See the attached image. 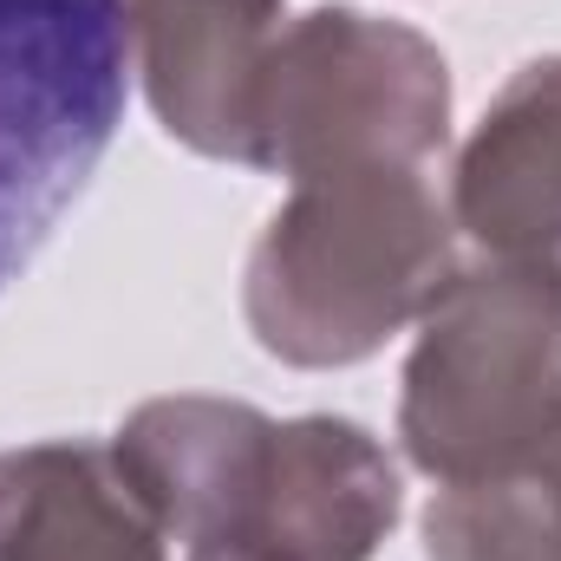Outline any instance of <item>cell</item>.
<instances>
[{
    "label": "cell",
    "mask_w": 561,
    "mask_h": 561,
    "mask_svg": "<svg viewBox=\"0 0 561 561\" xmlns=\"http://www.w3.org/2000/svg\"><path fill=\"white\" fill-rule=\"evenodd\" d=\"M450 222L490 255L561 280V53L516 66L457 150Z\"/></svg>",
    "instance_id": "7"
},
{
    "label": "cell",
    "mask_w": 561,
    "mask_h": 561,
    "mask_svg": "<svg viewBox=\"0 0 561 561\" xmlns=\"http://www.w3.org/2000/svg\"><path fill=\"white\" fill-rule=\"evenodd\" d=\"M561 431V280L516 262H477L424 307L399 444L431 483H477L536 457Z\"/></svg>",
    "instance_id": "2"
},
{
    "label": "cell",
    "mask_w": 561,
    "mask_h": 561,
    "mask_svg": "<svg viewBox=\"0 0 561 561\" xmlns=\"http://www.w3.org/2000/svg\"><path fill=\"white\" fill-rule=\"evenodd\" d=\"M0 561H176L112 444L0 450Z\"/></svg>",
    "instance_id": "8"
},
{
    "label": "cell",
    "mask_w": 561,
    "mask_h": 561,
    "mask_svg": "<svg viewBox=\"0 0 561 561\" xmlns=\"http://www.w3.org/2000/svg\"><path fill=\"white\" fill-rule=\"evenodd\" d=\"M176 561H262V556H242V549H183Z\"/></svg>",
    "instance_id": "10"
},
{
    "label": "cell",
    "mask_w": 561,
    "mask_h": 561,
    "mask_svg": "<svg viewBox=\"0 0 561 561\" xmlns=\"http://www.w3.org/2000/svg\"><path fill=\"white\" fill-rule=\"evenodd\" d=\"M457 275L450 203L424 170H333L287 190L249 249L242 313L262 353L300 373L373 359Z\"/></svg>",
    "instance_id": "1"
},
{
    "label": "cell",
    "mask_w": 561,
    "mask_h": 561,
    "mask_svg": "<svg viewBox=\"0 0 561 561\" xmlns=\"http://www.w3.org/2000/svg\"><path fill=\"white\" fill-rule=\"evenodd\" d=\"M450 138V66L419 26L313 7L287 20L255 105V170H424Z\"/></svg>",
    "instance_id": "3"
},
{
    "label": "cell",
    "mask_w": 561,
    "mask_h": 561,
    "mask_svg": "<svg viewBox=\"0 0 561 561\" xmlns=\"http://www.w3.org/2000/svg\"><path fill=\"white\" fill-rule=\"evenodd\" d=\"M125 79V0H0V294L112 150Z\"/></svg>",
    "instance_id": "4"
},
{
    "label": "cell",
    "mask_w": 561,
    "mask_h": 561,
    "mask_svg": "<svg viewBox=\"0 0 561 561\" xmlns=\"http://www.w3.org/2000/svg\"><path fill=\"white\" fill-rule=\"evenodd\" d=\"M405 510L399 463L353 419H275L249 516L229 542L262 561H373Z\"/></svg>",
    "instance_id": "6"
},
{
    "label": "cell",
    "mask_w": 561,
    "mask_h": 561,
    "mask_svg": "<svg viewBox=\"0 0 561 561\" xmlns=\"http://www.w3.org/2000/svg\"><path fill=\"white\" fill-rule=\"evenodd\" d=\"M287 0H125L131 72L157 125L196 157L255 170V105Z\"/></svg>",
    "instance_id": "5"
},
{
    "label": "cell",
    "mask_w": 561,
    "mask_h": 561,
    "mask_svg": "<svg viewBox=\"0 0 561 561\" xmlns=\"http://www.w3.org/2000/svg\"><path fill=\"white\" fill-rule=\"evenodd\" d=\"M424 561H561V431L496 477L437 490Z\"/></svg>",
    "instance_id": "9"
}]
</instances>
